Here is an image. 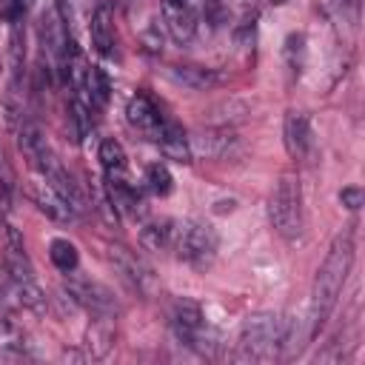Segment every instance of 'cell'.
<instances>
[{"label":"cell","mask_w":365,"mask_h":365,"mask_svg":"<svg viewBox=\"0 0 365 365\" xmlns=\"http://www.w3.org/2000/svg\"><path fill=\"white\" fill-rule=\"evenodd\" d=\"M351 265H354V231H342L334 237L317 277H314V288H311V305H308V322H311V336L328 322L339 294H342V285L351 274Z\"/></svg>","instance_id":"1"},{"label":"cell","mask_w":365,"mask_h":365,"mask_svg":"<svg viewBox=\"0 0 365 365\" xmlns=\"http://www.w3.org/2000/svg\"><path fill=\"white\" fill-rule=\"evenodd\" d=\"M288 339V322L279 314L259 311L245 317L240 336H237V362H268L279 354Z\"/></svg>","instance_id":"2"},{"label":"cell","mask_w":365,"mask_h":365,"mask_svg":"<svg viewBox=\"0 0 365 365\" xmlns=\"http://www.w3.org/2000/svg\"><path fill=\"white\" fill-rule=\"evenodd\" d=\"M268 222L271 228L285 237V240H297L302 231V188L297 174H282L268 197Z\"/></svg>","instance_id":"3"},{"label":"cell","mask_w":365,"mask_h":365,"mask_svg":"<svg viewBox=\"0 0 365 365\" xmlns=\"http://www.w3.org/2000/svg\"><path fill=\"white\" fill-rule=\"evenodd\" d=\"M220 248V237L214 231V225L202 222V220H185L174 225V242L171 251H177V257L182 262H188L191 268H208L217 257Z\"/></svg>","instance_id":"4"},{"label":"cell","mask_w":365,"mask_h":365,"mask_svg":"<svg viewBox=\"0 0 365 365\" xmlns=\"http://www.w3.org/2000/svg\"><path fill=\"white\" fill-rule=\"evenodd\" d=\"M171 328L177 334V339L200 354H208V348L214 345V334L205 322V314L197 302L191 299H177L171 308Z\"/></svg>","instance_id":"5"},{"label":"cell","mask_w":365,"mask_h":365,"mask_svg":"<svg viewBox=\"0 0 365 365\" xmlns=\"http://www.w3.org/2000/svg\"><path fill=\"white\" fill-rule=\"evenodd\" d=\"M66 294H68L80 308H86L91 317H114V314L120 311L114 294H111L103 282L88 279V277H80V274H74V271H71V277H68V282H66Z\"/></svg>","instance_id":"6"},{"label":"cell","mask_w":365,"mask_h":365,"mask_svg":"<svg viewBox=\"0 0 365 365\" xmlns=\"http://www.w3.org/2000/svg\"><path fill=\"white\" fill-rule=\"evenodd\" d=\"M125 120H128V125H131L140 137L154 140V143H157V137H160V131H163V123H165V117L160 114V108L151 103L148 94H134V97L128 100V106H125Z\"/></svg>","instance_id":"7"},{"label":"cell","mask_w":365,"mask_h":365,"mask_svg":"<svg viewBox=\"0 0 365 365\" xmlns=\"http://www.w3.org/2000/svg\"><path fill=\"white\" fill-rule=\"evenodd\" d=\"M160 11H163V23H165L171 40H177V43H191L194 40V34H197L194 3H188V0H163Z\"/></svg>","instance_id":"8"},{"label":"cell","mask_w":365,"mask_h":365,"mask_svg":"<svg viewBox=\"0 0 365 365\" xmlns=\"http://www.w3.org/2000/svg\"><path fill=\"white\" fill-rule=\"evenodd\" d=\"M29 197H31V202H34L48 220H54V222H74V220H77V211L71 208V202H68L54 185H48V182L40 180V177L31 182Z\"/></svg>","instance_id":"9"},{"label":"cell","mask_w":365,"mask_h":365,"mask_svg":"<svg viewBox=\"0 0 365 365\" xmlns=\"http://www.w3.org/2000/svg\"><path fill=\"white\" fill-rule=\"evenodd\" d=\"M108 259H111V265L120 271V277H123L134 291H143V294L151 291V282H154L151 268H148L137 254H131V251L123 248V245H108Z\"/></svg>","instance_id":"10"},{"label":"cell","mask_w":365,"mask_h":365,"mask_svg":"<svg viewBox=\"0 0 365 365\" xmlns=\"http://www.w3.org/2000/svg\"><path fill=\"white\" fill-rule=\"evenodd\" d=\"M282 140L294 160H311L314 157V134L311 123L302 111H288L282 123Z\"/></svg>","instance_id":"11"},{"label":"cell","mask_w":365,"mask_h":365,"mask_svg":"<svg viewBox=\"0 0 365 365\" xmlns=\"http://www.w3.org/2000/svg\"><path fill=\"white\" fill-rule=\"evenodd\" d=\"M191 140V154H202V157H228L237 145V137L228 125H211V128H200Z\"/></svg>","instance_id":"12"},{"label":"cell","mask_w":365,"mask_h":365,"mask_svg":"<svg viewBox=\"0 0 365 365\" xmlns=\"http://www.w3.org/2000/svg\"><path fill=\"white\" fill-rule=\"evenodd\" d=\"M88 34H91V46L100 54H111L114 51L117 31H114V11H111V3L108 0H100L94 6L91 23H88Z\"/></svg>","instance_id":"13"},{"label":"cell","mask_w":365,"mask_h":365,"mask_svg":"<svg viewBox=\"0 0 365 365\" xmlns=\"http://www.w3.org/2000/svg\"><path fill=\"white\" fill-rule=\"evenodd\" d=\"M157 145H160V151L168 157V160H174V163H191V140H188V134L182 131V125L180 123H174V120H165L163 123V131H160V137H157Z\"/></svg>","instance_id":"14"},{"label":"cell","mask_w":365,"mask_h":365,"mask_svg":"<svg viewBox=\"0 0 365 365\" xmlns=\"http://www.w3.org/2000/svg\"><path fill=\"white\" fill-rule=\"evenodd\" d=\"M171 77L191 88V91H208V88H217L222 83V74L217 68H208V66H194V63H182V66H171Z\"/></svg>","instance_id":"15"},{"label":"cell","mask_w":365,"mask_h":365,"mask_svg":"<svg viewBox=\"0 0 365 365\" xmlns=\"http://www.w3.org/2000/svg\"><path fill=\"white\" fill-rule=\"evenodd\" d=\"M9 288L11 294L17 297V302L34 314H43L48 308V299H46V291L37 285L34 277H9Z\"/></svg>","instance_id":"16"},{"label":"cell","mask_w":365,"mask_h":365,"mask_svg":"<svg viewBox=\"0 0 365 365\" xmlns=\"http://www.w3.org/2000/svg\"><path fill=\"white\" fill-rule=\"evenodd\" d=\"M174 220H151L143 225L140 231V242L148 248V251H168L171 242H174Z\"/></svg>","instance_id":"17"},{"label":"cell","mask_w":365,"mask_h":365,"mask_svg":"<svg viewBox=\"0 0 365 365\" xmlns=\"http://www.w3.org/2000/svg\"><path fill=\"white\" fill-rule=\"evenodd\" d=\"M100 163H103L106 180L128 177V160H125V151L117 140H103L100 143Z\"/></svg>","instance_id":"18"},{"label":"cell","mask_w":365,"mask_h":365,"mask_svg":"<svg viewBox=\"0 0 365 365\" xmlns=\"http://www.w3.org/2000/svg\"><path fill=\"white\" fill-rule=\"evenodd\" d=\"M86 339H88V351H91L94 359L106 356L108 348H111V342H114V325H111V317H97V319H91Z\"/></svg>","instance_id":"19"},{"label":"cell","mask_w":365,"mask_h":365,"mask_svg":"<svg viewBox=\"0 0 365 365\" xmlns=\"http://www.w3.org/2000/svg\"><path fill=\"white\" fill-rule=\"evenodd\" d=\"M0 356H9V359L29 356V342H26L23 331L11 322H0Z\"/></svg>","instance_id":"20"},{"label":"cell","mask_w":365,"mask_h":365,"mask_svg":"<svg viewBox=\"0 0 365 365\" xmlns=\"http://www.w3.org/2000/svg\"><path fill=\"white\" fill-rule=\"evenodd\" d=\"M48 257H51V262H54L63 274L77 271L80 254H77V245H74V242H68V240H63V237L51 240V245H48Z\"/></svg>","instance_id":"21"},{"label":"cell","mask_w":365,"mask_h":365,"mask_svg":"<svg viewBox=\"0 0 365 365\" xmlns=\"http://www.w3.org/2000/svg\"><path fill=\"white\" fill-rule=\"evenodd\" d=\"M0 251H3V259H11V257H23L26 254V242H23V234L9 222L6 211H0Z\"/></svg>","instance_id":"22"},{"label":"cell","mask_w":365,"mask_h":365,"mask_svg":"<svg viewBox=\"0 0 365 365\" xmlns=\"http://www.w3.org/2000/svg\"><path fill=\"white\" fill-rule=\"evenodd\" d=\"M86 88H88V97L94 103V108H103L108 103V77L97 68V66H88V74H86Z\"/></svg>","instance_id":"23"},{"label":"cell","mask_w":365,"mask_h":365,"mask_svg":"<svg viewBox=\"0 0 365 365\" xmlns=\"http://www.w3.org/2000/svg\"><path fill=\"white\" fill-rule=\"evenodd\" d=\"M145 185H148V191H154L157 197H165V194H171V188H174V177H171V171H168L163 163H154V165L145 168Z\"/></svg>","instance_id":"24"},{"label":"cell","mask_w":365,"mask_h":365,"mask_svg":"<svg viewBox=\"0 0 365 365\" xmlns=\"http://www.w3.org/2000/svg\"><path fill=\"white\" fill-rule=\"evenodd\" d=\"M362 200H365V194H362L359 185H348V188L339 191V202H342L345 208H351V211H356V208L362 205Z\"/></svg>","instance_id":"25"},{"label":"cell","mask_w":365,"mask_h":365,"mask_svg":"<svg viewBox=\"0 0 365 365\" xmlns=\"http://www.w3.org/2000/svg\"><path fill=\"white\" fill-rule=\"evenodd\" d=\"M134 3H137V0H134Z\"/></svg>","instance_id":"26"}]
</instances>
